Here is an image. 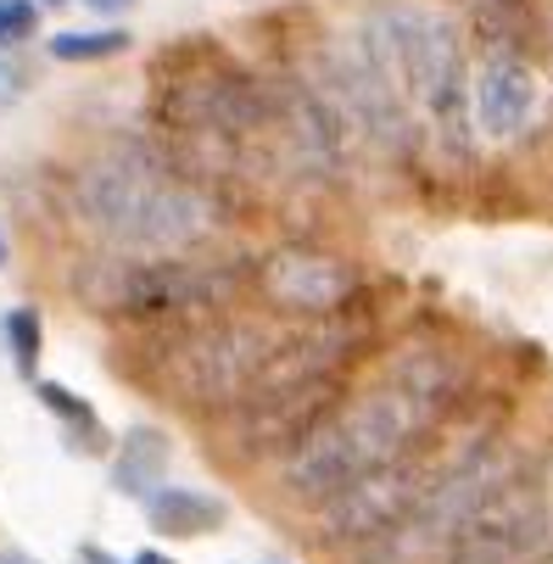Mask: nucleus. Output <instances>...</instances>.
Segmentation results:
<instances>
[{
  "instance_id": "nucleus-1",
  "label": "nucleus",
  "mask_w": 553,
  "mask_h": 564,
  "mask_svg": "<svg viewBox=\"0 0 553 564\" xmlns=\"http://www.w3.org/2000/svg\"><path fill=\"white\" fill-rule=\"evenodd\" d=\"M464 391H469V369L458 352L431 341L403 347L369 391L341 397L319 420V431L280 458V492L291 503L319 509L369 469L414 458L464 409Z\"/></svg>"
},
{
  "instance_id": "nucleus-2",
  "label": "nucleus",
  "mask_w": 553,
  "mask_h": 564,
  "mask_svg": "<svg viewBox=\"0 0 553 564\" xmlns=\"http://www.w3.org/2000/svg\"><path fill=\"white\" fill-rule=\"evenodd\" d=\"M73 207L118 252H185L218 229L213 191L156 140H112L73 174Z\"/></svg>"
},
{
  "instance_id": "nucleus-3",
  "label": "nucleus",
  "mask_w": 553,
  "mask_h": 564,
  "mask_svg": "<svg viewBox=\"0 0 553 564\" xmlns=\"http://www.w3.org/2000/svg\"><path fill=\"white\" fill-rule=\"evenodd\" d=\"M369 40L380 45V56L398 73L403 96L414 101V112L431 123V134L453 151L469 156V129H476V78L464 62V34L447 12L436 7H375L364 18Z\"/></svg>"
},
{
  "instance_id": "nucleus-4",
  "label": "nucleus",
  "mask_w": 553,
  "mask_h": 564,
  "mask_svg": "<svg viewBox=\"0 0 553 564\" xmlns=\"http://www.w3.org/2000/svg\"><path fill=\"white\" fill-rule=\"evenodd\" d=\"M247 285H252V263L180 258V252L90 258L73 274V296L107 318H202L229 307Z\"/></svg>"
},
{
  "instance_id": "nucleus-5",
  "label": "nucleus",
  "mask_w": 553,
  "mask_h": 564,
  "mask_svg": "<svg viewBox=\"0 0 553 564\" xmlns=\"http://www.w3.org/2000/svg\"><path fill=\"white\" fill-rule=\"evenodd\" d=\"M274 341L280 336L263 330L258 318L202 313L169 330L156 347H145V358H151V380L169 391V402H180L191 414H229L258 386Z\"/></svg>"
},
{
  "instance_id": "nucleus-6",
  "label": "nucleus",
  "mask_w": 553,
  "mask_h": 564,
  "mask_svg": "<svg viewBox=\"0 0 553 564\" xmlns=\"http://www.w3.org/2000/svg\"><path fill=\"white\" fill-rule=\"evenodd\" d=\"M514 453L498 442V436H476L469 447H458L447 464L425 469V487L414 498V509L403 514V525L391 531L369 564H414V558H442V547L453 542V531L476 514L487 503L492 487H503V480L514 475Z\"/></svg>"
},
{
  "instance_id": "nucleus-7",
  "label": "nucleus",
  "mask_w": 553,
  "mask_h": 564,
  "mask_svg": "<svg viewBox=\"0 0 553 564\" xmlns=\"http://www.w3.org/2000/svg\"><path fill=\"white\" fill-rule=\"evenodd\" d=\"M319 62H325L319 85L341 101V112L353 118L358 134H369L386 156H414L420 151V112L403 96L398 73H391V62L380 56V45L369 40V29H358L347 40H330Z\"/></svg>"
},
{
  "instance_id": "nucleus-8",
  "label": "nucleus",
  "mask_w": 553,
  "mask_h": 564,
  "mask_svg": "<svg viewBox=\"0 0 553 564\" xmlns=\"http://www.w3.org/2000/svg\"><path fill=\"white\" fill-rule=\"evenodd\" d=\"M347 397V375H313V380H291V386H258L247 391L235 409L224 414V442L235 458L263 464V458H285L291 447H302L319 420Z\"/></svg>"
},
{
  "instance_id": "nucleus-9",
  "label": "nucleus",
  "mask_w": 553,
  "mask_h": 564,
  "mask_svg": "<svg viewBox=\"0 0 553 564\" xmlns=\"http://www.w3.org/2000/svg\"><path fill=\"white\" fill-rule=\"evenodd\" d=\"M547 536H553V503L542 492V480L514 469L453 531V542L442 547V564H531L547 547Z\"/></svg>"
},
{
  "instance_id": "nucleus-10",
  "label": "nucleus",
  "mask_w": 553,
  "mask_h": 564,
  "mask_svg": "<svg viewBox=\"0 0 553 564\" xmlns=\"http://www.w3.org/2000/svg\"><path fill=\"white\" fill-rule=\"evenodd\" d=\"M252 291L291 318H336L358 302L364 274L353 258H341L330 247L285 240V247H274L269 258L252 263Z\"/></svg>"
},
{
  "instance_id": "nucleus-11",
  "label": "nucleus",
  "mask_w": 553,
  "mask_h": 564,
  "mask_svg": "<svg viewBox=\"0 0 553 564\" xmlns=\"http://www.w3.org/2000/svg\"><path fill=\"white\" fill-rule=\"evenodd\" d=\"M274 90V140L285 145V156L313 174V180H336L347 174V145H353V118L341 112V101L302 73H269Z\"/></svg>"
},
{
  "instance_id": "nucleus-12",
  "label": "nucleus",
  "mask_w": 553,
  "mask_h": 564,
  "mask_svg": "<svg viewBox=\"0 0 553 564\" xmlns=\"http://www.w3.org/2000/svg\"><path fill=\"white\" fill-rule=\"evenodd\" d=\"M420 487H425V464L420 458H398L386 469H369L364 480H353L347 492L319 503V542L369 558L391 531L403 525V514L414 509Z\"/></svg>"
},
{
  "instance_id": "nucleus-13",
  "label": "nucleus",
  "mask_w": 553,
  "mask_h": 564,
  "mask_svg": "<svg viewBox=\"0 0 553 564\" xmlns=\"http://www.w3.org/2000/svg\"><path fill=\"white\" fill-rule=\"evenodd\" d=\"M536 101H542L536 56H481V67H476V123L492 140L525 134Z\"/></svg>"
},
{
  "instance_id": "nucleus-14",
  "label": "nucleus",
  "mask_w": 553,
  "mask_h": 564,
  "mask_svg": "<svg viewBox=\"0 0 553 564\" xmlns=\"http://www.w3.org/2000/svg\"><path fill=\"white\" fill-rule=\"evenodd\" d=\"M542 18L531 0H469V45L476 56H536Z\"/></svg>"
},
{
  "instance_id": "nucleus-15",
  "label": "nucleus",
  "mask_w": 553,
  "mask_h": 564,
  "mask_svg": "<svg viewBox=\"0 0 553 564\" xmlns=\"http://www.w3.org/2000/svg\"><path fill=\"white\" fill-rule=\"evenodd\" d=\"M145 520H151L156 536L191 542V536H213V531H224L229 503H224L218 492H202V487H169V480H163V487L145 498Z\"/></svg>"
},
{
  "instance_id": "nucleus-16",
  "label": "nucleus",
  "mask_w": 553,
  "mask_h": 564,
  "mask_svg": "<svg viewBox=\"0 0 553 564\" xmlns=\"http://www.w3.org/2000/svg\"><path fill=\"white\" fill-rule=\"evenodd\" d=\"M169 458H174V447H169L163 431H156V425H134V431L118 442V453H112V487H118L123 498H140V503H145L156 487H163Z\"/></svg>"
},
{
  "instance_id": "nucleus-17",
  "label": "nucleus",
  "mask_w": 553,
  "mask_h": 564,
  "mask_svg": "<svg viewBox=\"0 0 553 564\" xmlns=\"http://www.w3.org/2000/svg\"><path fill=\"white\" fill-rule=\"evenodd\" d=\"M34 397H40L45 414L62 420V431H67L73 447H85V453H101V447H107V431H101L96 409H90L78 391H67V386H56V380H34Z\"/></svg>"
},
{
  "instance_id": "nucleus-18",
  "label": "nucleus",
  "mask_w": 553,
  "mask_h": 564,
  "mask_svg": "<svg viewBox=\"0 0 553 564\" xmlns=\"http://www.w3.org/2000/svg\"><path fill=\"white\" fill-rule=\"evenodd\" d=\"M129 51V29H67L51 34V56L56 62H107Z\"/></svg>"
},
{
  "instance_id": "nucleus-19",
  "label": "nucleus",
  "mask_w": 553,
  "mask_h": 564,
  "mask_svg": "<svg viewBox=\"0 0 553 564\" xmlns=\"http://www.w3.org/2000/svg\"><path fill=\"white\" fill-rule=\"evenodd\" d=\"M0 330H7V347H12V364L18 375H40V352H45V318L40 307H12L7 318H0Z\"/></svg>"
},
{
  "instance_id": "nucleus-20",
  "label": "nucleus",
  "mask_w": 553,
  "mask_h": 564,
  "mask_svg": "<svg viewBox=\"0 0 553 564\" xmlns=\"http://www.w3.org/2000/svg\"><path fill=\"white\" fill-rule=\"evenodd\" d=\"M40 29V0H0V51L34 40Z\"/></svg>"
},
{
  "instance_id": "nucleus-21",
  "label": "nucleus",
  "mask_w": 553,
  "mask_h": 564,
  "mask_svg": "<svg viewBox=\"0 0 553 564\" xmlns=\"http://www.w3.org/2000/svg\"><path fill=\"white\" fill-rule=\"evenodd\" d=\"M85 7H90V12H101V18H118V12H129V7H134V0H85Z\"/></svg>"
},
{
  "instance_id": "nucleus-22",
  "label": "nucleus",
  "mask_w": 553,
  "mask_h": 564,
  "mask_svg": "<svg viewBox=\"0 0 553 564\" xmlns=\"http://www.w3.org/2000/svg\"><path fill=\"white\" fill-rule=\"evenodd\" d=\"M78 558H85V564H118L107 547H78Z\"/></svg>"
},
{
  "instance_id": "nucleus-23",
  "label": "nucleus",
  "mask_w": 553,
  "mask_h": 564,
  "mask_svg": "<svg viewBox=\"0 0 553 564\" xmlns=\"http://www.w3.org/2000/svg\"><path fill=\"white\" fill-rule=\"evenodd\" d=\"M129 564H174V558H169V553H156V547H145V553H134Z\"/></svg>"
},
{
  "instance_id": "nucleus-24",
  "label": "nucleus",
  "mask_w": 553,
  "mask_h": 564,
  "mask_svg": "<svg viewBox=\"0 0 553 564\" xmlns=\"http://www.w3.org/2000/svg\"><path fill=\"white\" fill-rule=\"evenodd\" d=\"M0 564H34L29 553H0Z\"/></svg>"
},
{
  "instance_id": "nucleus-25",
  "label": "nucleus",
  "mask_w": 553,
  "mask_h": 564,
  "mask_svg": "<svg viewBox=\"0 0 553 564\" xmlns=\"http://www.w3.org/2000/svg\"><path fill=\"white\" fill-rule=\"evenodd\" d=\"M0 269H7V235H0Z\"/></svg>"
},
{
  "instance_id": "nucleus-26",
  "label": "nucleus",
  "mask_w": 553,
  "mask_h": 564,
  "mask_svg": "<svg viewBox=\"0 0 553 564\" xmlns=\"http://www.w3.org/2000/svg\"><path fill=\"white\" fill-rule=\"evenodd\" d=\"M45 7H67V0H45Z\"/></svg>"
},
{
  "instance_id": "nucleus-27",
  "label": "nucleus",
  "mask_w": 553,
  "mask_h": 564,
  "mask_svg": "<svg viewBox=\"0 0 553 564\" xmlns=\"http://www.w3.org/2000/svg\"><path fill=\"white\" fill-rule=\"evenodd\" d=\"M0 78H7V62H0Z\"/></svg>"
}]
</instances>
